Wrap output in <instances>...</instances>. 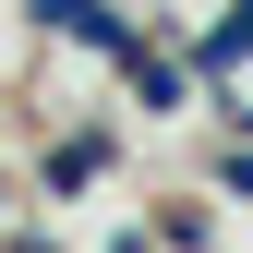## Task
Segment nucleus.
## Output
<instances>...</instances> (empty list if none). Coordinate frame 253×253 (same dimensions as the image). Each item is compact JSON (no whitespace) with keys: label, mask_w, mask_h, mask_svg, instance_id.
I'll return each mask as SVG.
<instances>
[{"label":"nucleus","mask_w":253,"mask_h":253,"mask_svg":"<svg viewBox=\"0 0 253 253\" xmlns=\"http://www.w3.org/2000/svg\"><path fill=\"white\" fill-rule=\"evenodd\" d=\"M48 24H60V37H84V48H109V60H121V37H133L109 0H48Z\"/></svg>","instance_id":"nucleus-2"},{"label":"nucleus","mask_w":253,"mask_h":253,"mask_svg":"<svg viewBox=\"0 0 253 253\" xmlns=\"http://www.w3.org/2000/svg\"><path fill=\"white\" fill-rule=\"evenodd\" d=\"M205 60H217V73H229V60H253V0H241L229 24H205Z\"/></svg>","instance_id":"nucleus-4"},{"label":"nucleus","mask_w":253,"mask_h":253,"mask_svg":"<svg viewBox=\"0 0 253 253\" xmlns=\"http://www.w3.org/2000/svg\"><path fill=\"white\" fill-rule=\"evenodd\" d=\"M121 73H133V97H145V109H181V60H169V48L121 37Z\"/></svg>","instance_id":"nucleus-1"},{"label":"nucleus","mask_w":253,"mask_h":253,"mask_svg":"<svg viewBox=\"0 0 253 253\" xmlns=\"http://www.w3.org/2000/svg\"><path fill=\"white\" fill-rule=\"evenodd\" d=\"M241 121H253V109H241Z\"/></svg>","instance_id":"nucleus-6"},{"label":"nucleus","mask_w":253,"mask_h":253,"mask_svg":"<svg viewBox=\"0 0 253 253\" xmlns=\"http://www.w3.org/2000/svg\"><path fill=\"white\" fill-rule=\"evenodd\" d=\"M97 169H109V145H97V133H73V145L48 157V193H84V181H97Z\"/></svg>","instance_id":"nucleus-3"},{"label":"nucleus","mask_w":253,"mask_h":253,"mask_svg":"<svg viewBox=\"0 0 253 253\" xmlns=\"http://www.w3.org/2000/svg\"><path fill=\"white\" fill-rule=\"evenodd\" d=\"M217 181H229V193H253V145H229V169H217Z\"/></svg>","instance_id":"nucleus-5"}]
</instances>
